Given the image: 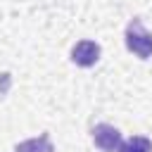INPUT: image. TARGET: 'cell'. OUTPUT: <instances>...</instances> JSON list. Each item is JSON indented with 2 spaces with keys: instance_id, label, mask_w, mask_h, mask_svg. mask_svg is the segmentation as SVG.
<instances>
[{
  "instance_id": "obj_1",
  "label": "cell",
  "mask_w": 152,
  "mask_h": 152,
  "mask_svg": "<svg viewBox=\"0 0 152 152\" xmlns=\"http://www.w3.org/2000/svg\"><path fill=\"white\" fill-rule=\"evenodd\" d=\"M126 48H128L133 55H138L140 59L152 57V33L145 31V26H142L138 19H133V21L126 26Z\"/></svg>"
},
{
  "instance_id": "obj_2",
  "label": "cell",
  "mask_w": 152,
  "mask_h": 152,
  "mask_svg": "<svg viewBox=\"0 0 152 152\" xmlns=\"http://www.w3.org/2000/svg\"><path fill=\"white\" fill-rule=\"evenodd\" d=\"M90 135H93V142L102 150V152H119V147H121V133L114 128V126H109V124H97L93 131H90Z\"/></svg>"
},
{
  "instance_id": "obj_3",
  "label": "cell",
  "mask_w": 152,
  "mask_h": 152,
  "mask_svg": "<svg viewBox=\"0 0 152 152\" xmlns=\"http://www.w3.org/2000/svg\"><path fill=\"white\" fill-rule=\"evenodd\" d=\"M100 59V45L93 40H81L71 48V62L78 66H93Z\"/></svg>"
},
{
  "instance_id": "obj_4",
  "label": "cell",
  "mask_w": 152,
  "mask_h": 152,
  "mask_svg": "<svg viewBox=\"0 0 152 152\" xmlns=\"http://www.w3.org/2000/svg\"><path fill=\"white\" fill-rule=\"evenodd\" d=\"M14 152H52V142L48 133H40L38 138H28L14 147Z\"/></svg>"
},
{
  "instance_id": "obj_5",
  "label": "cell",
  "mask_w": 152,
  "mask_h": 152,
  "mask_svg": "<svg viewBox=\"0 0 152 152\" xmlns=\"http://www.w3.org/2000/svg\"><path fill=\"white\" fill-rule=\"evenodd\" d=\"M119 152H152V140L145 135H133L126 142H121Z\"/></svg>"
}]
</instances>
